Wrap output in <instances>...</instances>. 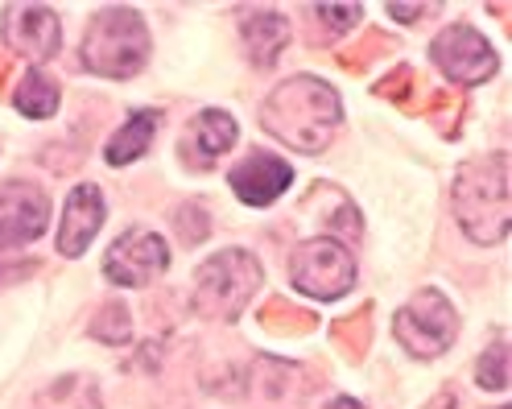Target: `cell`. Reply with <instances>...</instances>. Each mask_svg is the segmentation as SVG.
Instances as JSON below:
<instances>
[{"instance_id": "24", "label": "cell", "mask_w": 512, "mask_h": 409, "mask_svg": "<svg viewBox=\"0 0 512 409\" xmlns=\"http://www.w3.org/2000/svg\"><path fill=\"white\" fill-rule=\"evenodd\" d=\"M426 9H434V5H389V13L401 17V21H418Z\"/></svg>"}, {"instance_id": "5", "label": "cell", "mask_w": 512, "mask_h": 409, "mask_svg": "<svg viewBox=\"0 0 512 409\" xmlns=\"http://www.w3.org/2000/svg\"><path fill=\"white\" fill-rule=\"evenodd\" d=\"M455 306L446 302L438 290H422V294H413L401 310H397V319H393V335L405 352L413 356H442L446 348H451V339H455Z\"/></svg>"}, {"instance_id": "19", "label": "cell", "mask_w": 512, "mask_h": 409, "mask_svg": "<svg viewBox=\"0 0 512 409\" xmlns=\"http://www.w3.org/2000/svg\"><path fill=\"white\" fill-rule=\"evenodd\" d=\"M91 335L100 339V343H108V348H120V343H128V335H133V323H128V306L108 302L100 310V319L91 323Z\"/></svg>"}, {"instance_id": "10", "label": "cell", "mask_w": 512, "mask_h": 409, "mask_svg": "<svg viewBox=\"0 0 512 409\" xmlns=\"http://www.w3.org/2000/svg\"><path fill=\"white\" fill-rule=\"evenodd\" d=\"M5 42L34 62L50 58L62 42L58 13L46 5H9L5 9Z\"/></svg>"}, {"instance_id": "21", "label": "cell", "mask_w": 512, "mask_h": 409, "mask_svg": "<svg viewBox=\"0 0 512 409\" xmlns=\"http://www.w3.org/2000/svg\"><path fill=\"white\" fill-rule=\"evenodd\" d=\"M314 13H318V21H327L331 34H347V29H356L364 17L360 5H318Z\"/></svg>"}, {"instance_id": "2", "label": "cell", "mask_w": 512, "mask_h": 409, "mask_svg": "<svg viewBox=\"0 0 512 409\" xmlns=\"http://www.w3.org/2000/svg\"><path fill=\"white\" fill-rule=\"evenodd\" d=\"M508 153H488L459 166L455 215L475 244H500L508 236Z\"/></svg>"}, {"instance_id": "16", "label": "cell", "mask_w": 512, "mask_h": 409, "mask_svg": "<svg viewBox=\"0 0 512 409\" xmlns=\"http://www.w3.org/2000/svg\"><path fill=\"white\" fill-rule=\"evenodd\" d=\"M153 133H157V112H133V120H128L124 129L112 137V145H108V162H112V166L137 162V157L149 149Z\"/></svg>"}, {"instance_id": "9", "label": "cell", "mask_w": 512, "mask_h": 409, "mask_svg": "<svg viewBox=\"0 0 512 409\" xmlns=\"http://www.w3.org/2000/svg\"><path fill=\"white\" fill-rule=\"evenodd\" d=\"M50 203L34 182H0V248L29 244L46 232Z\"/></svg>"}, {"instance_id": "15", "label": "cell", "mask_w": 512, "mask_h": 409, "mask_svg": "<svg viewBox=\"0 0 512 409\" xmlns=\"http://www.w3.org/2000/svg\"><path fill=\"white\" fill-rule=\"evenodd\" d=\"M244 42H248V54L256 67H269V62L281 58L285 42H290V21H285L281 13H248L244 17Z\"/></svg>"}, {"instance_id": "14", "label": "cell", "mask_w": 512, "mask_h": 409, "mask_svg": "<svg viewBox=\"0 0 512 409\" xmlns=\"http://www.w3.org/2000/svg\"><path fill=\"white\" fill-rule=\"evenodd\" d=\"M236 141V120L228 112H203L195 124L186 129L182 137V153H186V162L190 166H215L223 153L232 149Z\"/></svg>"}, {"instance_id": "6", "label": "cell", "mask_w": 512, "mask_h": 409, "mask_svg": "<svg viewBox=\"0 0 512 409\" xmlns=\"http://www.w3.org/2000/svg\"><path fill=\"white\" fill-rule=\"evenodd\" d=\"M290 281L302 294L331 302L356 286V261H351V253L339 240L318 236V240H306L290 257Z\"/></svg>"}, {"instance_id": "26", "label": "cell", "mask_w": 512, "mask_h": 409, "mask_svg": "<svg viewBox=\"0 0 512 409\" xmlns=\"http://www.w3.org/2000/svg\"><path fill=\"white\" fill-rule=\"evenodd\" d=\"M430 409H455V397H451V393H442V397H438Z\"/></svg>"}, {"instance_id": "18", "label": "cell", "mask_w": 512, "mask_h": 409, "mask_svg": "<svg viewBox=\"0 0 512 409\" xmlns=\"http://www.w3.org/2000/svg\"><path fill=\"white\" fill-rule=\"evenodd\" d=\"M261 323H265L273 335H306V331H314V319H310V314L298 310V306H285L281 298H273V302L265 306Z\"/></svg>"}, {"instance_id": "8", "label": "cell", "mask_w": 512, "mask_h": 409, "mask_svg": "<svg viewBox=\"0 0 512 409\" xmlns=\"http://www.w3.org/2000/svg\"><path fill=\"white\" fill-rule=\"evenodd\" d=\"M434 62L442 67L446 79H455V83H488L492 71H496V54L488 46V38L479 34V29L471 25H451V29H442V34L434 38Z\"/></svg>"}, {"instance_id": "1", "label": "cell", "mask_w": 512, "mask_h": 409, "mask_svg": "<svg viewBox=\"0 0 512 409\" xmlns=\"http://www.w3.org/2000/svg\"><path fill=\"white\" fill-rule=\"evenodd\" d=\"M261 124L290 149L323 153L339 124V96L323 79H310V75L285 79L265 100Z\"/></svg>"}, {"instance_id": "11", "label": "cell", "mask_w": 512, "mask_h": 409, "mask_svg": "<svg viewBox=\"0 0 512 409\" xmlns=\"http://www.w3.org/2000/svg\"><path fill=\"white\" fill-rule=\"evenodd\" d=\"M104 224V199L91 182H79L67 207H62V224H58V253L62 257H79L91 244V236Z\"/></svg>"}, {"instance_id": "22", "label": "cell", "mask_w": 512, "mask_h": 409, "mask_svg": "<svg viewBox=\"0 0 512 409\" xmlns=\"http://www.w3.org/2000/svg\"><path fill=\"white\" fill-rule=\"evenodd\" d=\"M368 335H372V319H368V310L360 314V319H347V323H339V327H335V339H347L343 348H351L356 356L368 348Z\"/></svg>"}, {"instance_id": "13", "label": "cell", "mask_w": 512, "mask_h": 409, "mask_svg": "<svg viewBox=\"0 0 512 409\" xmlns=\"http://www.w3.org/2000/svg\"><path fill=\"white\" fill-rule=\"evenodd\" d=\"M252 397L261 401V409H298L302 397H306L302 368L261 356L252 368Z\"/></svg>"}, {"instance_id": "23", "label": "cell", "mask_w": 512, "mask_h": 409, "mask_svg": "<svg viewBox=\"0 0 512 409\" xmlns=\"http://www.w3.org/2000/svg\"><path fill=\"white\" fill-rule=\"evenodd\" d=\"M178 236H182V244H199V240L207 236V219H203L199 207H182V215H178Z\"/></svg>"}, {"instance_id": "17", "label": "cell", "mask_w": 512, "mask_h": 409, "mask_svg": "<svg viewBox=\"0 0 512 409\" xmlns=\"http://www.w3.org/2000/svg\"><path fill=\"white\" fill-rule=\"evenodd\" d=\"M17 108H21L25 116H34V120L54 116V108H58V87H54V79H46L42 71H25V75L17 79Z\"/></svg>"}, {"instance_id": "27", "label": "cell", "mask_w": 512, "mask_h": 409, "mask_svg": "<svg viewBox=\"0 0 512 409\" xmlns=\"http://www.w3.org/2000/svg\"><path fill=\"white\" fill-rule=\"evenodd\" d=\"M331 409H364V405H356L351 397H339V401H331Z\"/></svg>"}, {"instance_id": "25", "label": "cell", "mask_w": 512, "mask_h": 409, "mask_svg": "<svg viewBox=\"0 0 512 409\" xmlns=\"http://www.w3.org/2000/svg\"><path fill=\"white\" fill-rule=\"evenodd\" d=\"M25 273H34V265H0V277H17V281H25Z\"/></svg>"}, {"instance_id": "20", "label": "cell", "mask_w": 512, "mask_h": 409, "mask_svg": "<svg viewBox=\"0 0 512 409\" xmlns=\"http://www.w3.org/2000/svg\"><path fill=\"white\" fill-rule=\"evenodd\" d=\"M479 385H484V389H496V393L508 389V348H504V343L488 348V356L479 360Z\"/></svg>"}, {"instance_id": "3", "label": "cell", "mask_w": 512, "mask_h": 409, "mask_svg": "<svg viewBox=\"0 0 512 409\" xmlns=\"http://www.w3.org/2000/svg\"><path fill=\"white\" fill-rule=\"evenodd\" d=\"M145 54H149V34L133 9H104L91 17L83 34V62L95 75L128 79L141 71Z\"/></svg>"}, {"instance_id": "12", "label": "cell", "mask_w": 512, "mask_h": 409, "mask_svg": "<svg viewBox=\"0 0 512 409\" xmlns=\"http://www.w3.org/2000/svg\"><path fill=\"white\" fill-rule=\"evenodd\" d=\"M290 178H294V170L281 162V157H273V153H248L244 162L232 170V191L244 199V203H252V207H265V203H273L285 186H290Z\"/></svg>"}, {"instance_id": "7", "label": "cell", "mask_w": 512, "mask_h": 409, "mask_svg": "<svg viewBox=\"0 0 512 409\" xmlns=\"http://www.w3.org/2000/svg\"><path fill=\"white\" fill-rule=\"evenodd\" d=\"M166 265H170L166 240L149 228H133L108 248L104 277L116 281V286H149V281L166 273Z\"/></svg>"}, {"instance_id": "4", "label": "cell", "mask_w": 512, "mask_h": 409, "mask_svg": "<svg viewBox=\"0 0 512 409\" xmlns=\"http://www.w3.org/2000/svg\"><path fill=\"white\" fill-rule=\"evenodd\" d=\"M256 290H261V261L244 248H228V253H215L199 265L190 306L199 314H211V319H236L256 298Z\"/></svg>"}]
</instances>
